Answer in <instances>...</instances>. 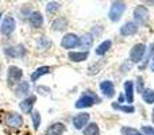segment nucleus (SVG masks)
Listing matches in <instances>:
<instances>
[{"instance_id":"bb28decb","label":"nucleus","mask_w":154,"mask_h":135,"mask_svg":"<svg viewBox=\"0 0 154 135\" xmlns=\"http://www.w3.org/2000/svg\"><path fill=\"white\" fill-rule=\"evenodd\" d=\"M58 8H60V3H57V2H50L46 5V11H48L49 14H54Z\"/></svg>"},{"instance_id":"412c9836","label":"nucleus","mask_w":154,"mask_h":135,"mask_svg":"<svg viewBox=\"0 0 154 135\" xmlns=\"http://www.w3.org/2000/svg\"><path fill=\"white\" fill-rule=\"evenodd\" d=\"M68 27V20L65 18H58L53 22V30L54 31H64Z\"/></svg>"},{"instance_id":"f704fd0d","label":"nucleus","mask_w":154,"mask_h":135,"mask_svg":"<svg viewBox=\"0 0 154 135\" xmlns=\"http://www.w3.org/2000/svg\"><path fill=\"white\" fill-rule=\"evenodd\" d=\"M153 114H154V111H153Z\"/></svg>"},{"instance_id":"7c9ffc66","label":"nucleus","mask_w":154,"mask_h":135,"mask_svg":"<svg viewBox=\"0 0 154 135\" xmlns=\"http://www.w3.org/2000/svg\"><path fill=\"white\" fill-rule=\"evenodd\" d=\"M38 43H39V46H41V48H42V49L48 48V46L50 45V42H49V41L46 39L45 37H41V38H39V41H38Z\"/></svg>"},{"instance_id":"39448f33","label":"nucleus","mask_w":154,"mask_h":135,"mask_svg":"<svg viewBox=\"0 0 154 135\" xmlns=\"http://www.w3.org/2000/svg\"><path fill=\"white\" fill-rule=\"evenodd\" d=\"M5 124L10 128H20L23 126V118L16 112H10L5 115Z\"/></svg>"},{"instance_id":"5701e85b","label":"nucleus","mask_w":154,"mask_h":135,"mask_svg":"<svg viewBox=\"0 0 154 135\" xmlns=\"http://www.w3.org/2000/svg\"><path fill=\"white\" fill-rule=\"evenodd\" d=\"M84 135H100V130L96 123H91L84 128Z\"/></svg>"},{"instance_id":"423d86ee","label":"nucleus","mask_w":154,"mask_h":135,"mask_svg":"<svg viewBox=\"0 0 154 135\" xmlns=\"http://www.w3.org/2000/svg\"><path fill=\"white\" fill-rule=\"evenodd\" d=\"M134 19L137 24H145L149 19V11L146 10L145 5H138L134 10Z\"/></svg>"},{"instance_id":"cd10ccee","label":"nucleus","mask_w":154,"mask_h":135,"mask_svg":"<svg viewBox=\"0 0 154 135\" xmlns=\"http://www.w3.org/2000/svg\"><path fill=\"white\" fill-rule=\"evenodd\" d=\"M120 133H122V135H137L138 131H137L135 128H131V127H122Z\"/></svg>"},{"instance_id":"4be33fe9","label":"nucleus","mask_w":154,"mask_h":135,"mask_svg":"<svg viewBox=\"0 0 154 135\" xmlns=\"http://www.w3.org/2000/svg\"><path fill=\"white\" fill-rule=\"evenodd\" d=\"M111 45H112V42L109 39L104 41L103 43H100V45L97 46V49H96V54H97V56H104V54L111 49Z\"/></svg>"},{"instance_id":"6e6552de","label":"nucleus","mask_w":154,"mask_h":135,"mask_svg":"<svg viewBox=\"0 0 154 135\" xmlns=\"http://www.w3.org/2000/svg\"><path fill=\"white\" fill-rule=\"evenodd\" d=\"M79 42H80V38L77 37L76 34H66L64 38H62L61 41V46L64 49H66V50H69V49H73L76 48V46H79Z\"/></svg>"},{"instance_id":"a878e982","label":"nucleus","mask_w":154,"mask_h":135,"mask_svg":"<svg viewBox=\"0 0 154 135\" xmlns=\"http://www.w3.org/2000/svg\"><path fill=\"white\" fill-rule=\"evenodd\" d=\"M31 119H32V124H34V128L38 130L41 126V115L38 111H32L31 112Z\"/></svg>"},{"instance_id":"393cba45","label":"nucleus","mask_w":154,"mask_h":135,"mask_svg":"<svg viewBox=\"0 0 154 135\" xmlns=\"http://www.w3.org/2000/svg\"><path fill=\"white\" fill-rule=\"evenodd\" d=\"M112 108L123 111V112H126V114H133V112L135 111V108H134L133 106H120V104H118V103H112Z\"/></svg>"},{"instance_id":"4468645a","label":"nucleus","mask_w":154,"mask_h":135,"mask_svg":"<svg viewBox=\"0 0 154 135\" xmlns=\"http://www.w3.org/2000/svg\"><path fill=\"white\" fill-rule=\"evenodd\" d=\"M65 130H66V127H65L64 123H53L51 126H49L48 128H46V133L45 135H62L65 133Z\"/></svg>"},{"instance_id":"dca6fc26","label":"nucleus","mask_w":154,"mask_h":135,"mask_svg":"<svg viewBox=\"0 0 154 135\" xmlns=\"http://www.w3.org/2000/svg\"><path fill=\"white\" fill-rule=\"evenodd\" d=\"M30 92V85L27 81H20L15 88V96L16 97H27Z\"/></svg>"},{"instance_id":"9d476101","label":"nucleus","mask_w":154,"mask_h":135,"mask_svg":"<svg viewBox=\"0 0 154 135\" xmlns=\"http://www.w3.org/2000/svg\"><path fill=\"white\" fill-rule=\"evenodd\" d=\"M89 114L88 112H81V114H77L75 118H73V126L77 130H81V128L85 127V124H88L89 122Z\"/></svg>"},{"instance_id":"ddd939ff","label":"nucleus","mask_w":154,"mask_h":135,"mask_svg":"<svg viewBox=\"0 0 154 135\" xmlns=\"http://www.w3.org/2000/svg\"><path fill=\"white\" fill-rule=\"evenodd\" d=\"M100 91L106 97L111 99L112 96L115 95V87H114V82L109 81V80H106V81H101L100 82Z\"/></svg>"},{"instance_id":"72a5a7b5","label":"nucleus","mask_w":154,"mask_h":135,"mask_svg":"<svg viewBox=\"0 0 154 135\" xmlns=\"http://www.w3.org/2000/svg\"><path fill=\"white\" fill-rule=\"evenodd\" d=\"M0 18H2V12H0Z\"/></svg>"},{"instance_id":"f3484780","label":"nucleus","mask_w":154,"mask_h":135,"mask_svg":"<svg viewBox=\"0 0 154 135\" xmlns=\"http://www.w3.org/2000/svg\"><path fill=\"white\" fill-rule=\"evenodd\" d=\"M88 56H89L88 51H70L68 57L73 62H81V61H85L88 58Z\"/></svg>"},{"instance_id":"c756f323","label":"nucleus","mask_w":154,"mask_h":135,"mask_svg":"<svg viewBox=\"0 0 154 135\" xmlns=\"http://www.w3.org/2000/svg\"><path fill=\"white\" fill-rule=\"evenodd\" d=\"M141 130H142V134L143 135H154V128L150 127V126H143Z\"/></svg>"},{"instance_id":"1a4fd4ad","label":"nucleus","mask_w":154,"mask_h":135,"mask_svg":"<svg viewBox=\"0 0 154 135\" xmlns=\"http://www.w3.org/2000/svg\"><path fill=\"white\" fill-rule=\"evenodd\" d=\"M4 54L11 58H22V57L26 56V49L22 45H18L15 48H7L4 49Z\"/></svg>"},{"instance_id":"b1692460","label":"nucleus","mask_w":154,"mask_h":135,"mask_svg":"<svg viewBox=\"0 0 154 135\" xmlns=\"http://www.w3.org/2000/svg\"><path fill=\"white\" fill-rule=\"evenodd\" d=\"M142 99H143V101H146L147 104H153L154 103V91L145 89L143 92H142Z\"/></svg>"},{"instance_id":"20e7f679","label":"nucleus","mask_w":154,"mask_h":135,"mask_svg":"<svg viewBox=\"0 0 154 135\" xmlns=\"http://www.w3.org/2000/svg\"><path fill=\"white\" fill-rule=\"evenodd\" d=\"M146 53V46L143 43H137V45L133 46L130 51V60L134 64H138L141 62V60L143 58V54Z\"/></svg>"},{"instance_id":"2eb2a0df","label":"nucleus","mask_w":154,"mask_h":135,"mask_svg":"<svg viewBox=\"0 0 154 135\" xmlns=\"http://www.w3.org/2000/svg\"><path fill=\"white\" fill-rule=\"evenodd\" d=\"M29 23L31 24V27L34 29H41L43 24V16L41 12L35 11V12H31L29 16Z\"/></svg>"},{"instance_id":"aec40b11","label":"nucleus","mask_w":154,"mask_h":135,"mask_svg":"<svg viewBox=\"0 0 154 135\" xmlns=\"http://www.w3.org/2000/svg\"><path fill=\"white\" fill-rule=\"evenodd\" d=\"M50 70H51V68H49V66H41V68H38L37 70H35L34 73L31 74V81H37V80L41 78L42 76L50 73Z\"/></svg>"},{"instance_id":"6ab92c4d","label":"nucleus","mask_w":154,"mask_h":135,"mask_svg":"<svg viewBox=\"0 0 154 135\" xmlns=\"http://www.w3.org/2000/svg\"><path fill=\"white\" fill-rule=\"evenodd\" d=\"M125 95H126L127 103H133V99H134V82L133 81L125 82Z\"/></svg>"},{"instance_id":"f8f14e48","label":"nucleus","mask_w":154,"mask_h":135,"mask_svg":"<svg viewBox=\"0 0 154 135\" xmlns=\"http://www.w3.org/2000/svg\"><path fill=\"white\" fill-rule=\"evenodd\" d=\"M138 31V24L135 22H126L122 27H120V35L123 37H130V35H134L137 34Z\"/></svg>"},{"instance_id":"a211bd4d","label":"nucleus","mask_w":154,"mask_h":135,"mask_svg":"<svg viewBox=\"0 0 154 135\" xmlns=\"http://www.w3.org/2000/svg\"><path fill=\"white\" fill-rule=\"evenodd\" d=\"M92 43H93V35L92 34H85L80 38L79 46H80V49H85V51H88V49L92 46Z\"/></svg>"},{"instance_id":"c85d7f7f","label":"nucleus","mask_w":154,"mask_h":135,"mask_svg":"<svg viewBox=\"0 0 154 135\" xmlns=\"http://www.w3.org/2000/svg\"><path fill=\"white\" fill-rule=\"evenodd\" d=\"M137 91H138L139 93H142L143 92V80H142V77L139 76V77H137Z\"/></svg>"},{"instance_id":"7ed1b4c3","label":"nucleus","mask_w":154,"mask_h":135,"mask_svg":"<svg viewBox=\"0 0 154 135\" xmlns=\"http://www.w3.org/2000/svg\"><path fill=\"white\" fill-rule=\"evenodd\" d=\"M22 76H23V72H22L20 68L18 66H10L7 72V82L10 87H14V85H18L22 80Z\"/></svg>"},{"instance_id":"2f4dec72","label":"nucleus","mask_w":154,"mask_h":135,"mask_svg":"<svg viewBox=\"0 0 154 135\" xmlns=\"http://www.w3.org/2000/svg\"><path fill=\"white\" fill-rule=\"evenodd\" d=\"M150 68H152V70L154 72V57L152 58V65H150Z\"/></svg>"},{"instance_id":"f257e3e1","label":"nucleus","mask_w":154,"mask_h":135,"mask_svg":"<svg viewBox=\"0 0 154 135\" xmlns=\"http://www.w3.org/2000/svg\"><path fill=\"white\" fill-rule=\"evenodd\" d=\"M99 101V97L95 95L93 92H91V91H85L84 93H82L81 96H80V99L77 100L76 103V108H88V107H92L93 104H96Z\"/></svg>"},{"instance_id":"473e14b6","label":"nucleus","mask_w":154,"mask_h":135,"mask_svg":"<svg viewBox=\"0 0 154 135\" xmlns=\"http://www.w3.org/2000/svg\"><path fill=\"white\" fill-rule=\"evenodd\" d=\"M137 135H143V134H137Z\"/></svg>"},{"instance_id":"0eeeda50","label":"nucleus","mask_w":154,"mask_h":135,"mask_svg":"<svg viewBox=\"0 0 154 135\" xmlns=\"http://www.w3.org/2000/svg\"><path fill=\"white\" fill-rule=\"evenodd\" d=\"M16 27V23H15V19L12 18V16L7 15L4 18V20H3L2 23V27H0V31H2L3 35H10L14 32V30H15Z\"/></svg>"},{"instance_id":"9b49d317","label":"nucleus","mask_w":154,"mask_h":135,"mask_svg":"<svg viewBox=\"0 0 154 135\" xmlns=\"http://www.w3.org/2000/svg\"><path fill=\"white\" fill-rule=\"evenodd\" d=\"M35 101H37V97H35V96H29V97L23 99V100L19 103V108L22 109L23 114H31Z\"/></svg>"},{"instance_id":"f03ea898","label":"nucleus","mask_w":154,"mask_h":135,"mask_svg":"<svg viewBox=\"0 0 154 135\" xmlns=\"http://www.w3.org/2000/svg\"><path fill=\"white\" fill-rule=\"evenodd\" d=\"M126 11V3L123 2H114L111 4V8H109V12H108V16H109V20L111 22H118L120 18H122L123 12Z\"/></svg>"}]
</instances>
